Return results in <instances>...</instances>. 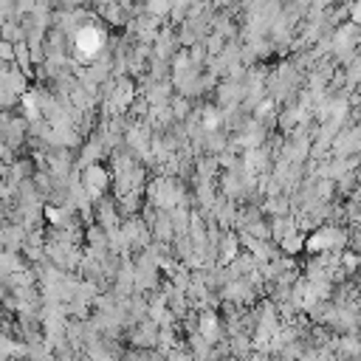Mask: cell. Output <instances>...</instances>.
I'll list each match as a JSON object with an SVG mask.
<instances>
[{"label":"cell","mask_w":361,"mask_h":361,"mask_svg":"<svg viewBox=\"0 0 361 361\" xmlns=\"http://www.w3.org/2000/svg\"><path fill=\"white\" fill-rule=\"evenodd\" d=\"M76 45H79L82 54H96L99 45H102V37H99L96 28H82L79 37H76Z\"/></svg>","instance_id":"1"}]
</instances>
